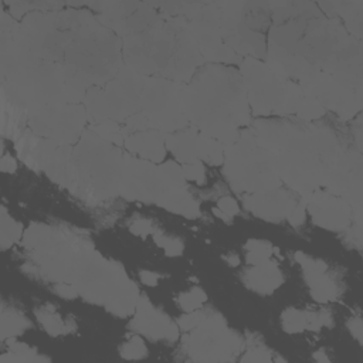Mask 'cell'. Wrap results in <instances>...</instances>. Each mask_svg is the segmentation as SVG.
Here are the masks:
<instances>
[{
  "mask_svg": "<svg viewBox=\"0 0 363 363\" xmlns=\"http://www.w3.org/2000/svg\"><path fill=\"white\" fill-rule=\"evenodd\" d=\"M272 26L267 64L298 84L322 71L340 85L362 92V45L337 17H326L311 1L268 3Z\"/></svg>",
  "mask_w": 363,
  "mask_h": 363,
  "instance_id": "obj_1",
  "label": "cell"
},
{
  "mask_svg": "<svg viewBox=\"0 0 363 363\" xmlns=\"http://www.w3.org/2000/svg\"><path fill=\"white\" fill-rule=\"evenodd\" d=\"M251 129L259 146L272 155L279 180L301 197L323 186L326 169L343 150L333 132L325 126L261 119Z\"/></svg>",
  "mask_w": 363,
  "mask_h": 363,
  "instance_id": "obj_2",
  "label": "cell"
},
{
  "mask_svg": "<svg viewBox=\"0 0 363 363\" xmlns=\"http://www.w3.org/2000/svg\"><path fill=\"white\" fill-rule=\"evenodd\" d=\"M183 105L191 126L225 146L238 139L240 128L251 123L244 81L228 65L204 62L183 84Z\"/></svg>",
  "mask_w": 363,
  "mask_h": 363,
  "instance_id": "obj_3",
  "label": "cell"
},
{
  "mask_svg": "<svg viewBox=\"0 0 363 363\" xmlns=\"http://www.w3.org/2000/svg\"><path fill=\"white\" fill-rule=\"evenodd\" d=\"M121 40L125 65L145 77L186 84L206 62L183 16L160 13L145 30Z\"/></svg>",
  "mask_w": 363,
  "mask_h": 363,
  "instance_id": "obj_4",
  "label": "cell"
},
{
  "mask_svg": "<svg viewBox=\"0 0 363 363\" xmlns=\"http://www.w3.org/2000/svg\"><path fill=\"white\" fill-rule=\"evenodd\" d=\"M58 16L67 30L62 62L88 88L104 86L125 65L122 40L86 10H60Z\"/></svg>",
  "mask_w": 363,
  "mask_h": 363,
  "instance_id": "obj_5",
  "label": "cell"
},
{
  "mask_svg": "<svg viewBox=\"0 0 363 363\" xmlns=\"http://www.w3.org/2000/svg\"><path fill=\"white\" fill-rule=\"evenodd\" d=\"M238 71L252 115H295L302 121L325 115L322 105L301 84L278 75L267 62L247 57L241 60Z\"/></svg>",
  "mask_w": 363,
  "mask_h": 363,
  "instance_id": "obj_6",
  "label": "cell"
},
{
  "mask_svg": "<svg viewBox=\"0 0 363 363\" xmlns=\"http://www.w3.org/2000/svg\"><path fill=\"white\" fill-rule=\"evenodd\" d=\"M123 155L94 130L85 129L71 152L69 190L89 206L119 194Z\"/></svg>",
  "mask_w": 363,
  "mask_h": 363,
  "instance_id": "obj_7",
  "label": "cell"
},
{
  "mask_svg": "<svg viewBox=\"0 0 363 363\" xmlns=\"http://www.w3.org/2000/svg\"><path fill=\"white\" fill-rule=\"evenodd\" d=\"M224 176L233 190L255 193L281 186L272 155L259 146L251 128L240 132L238 139L225 146Z\"/></svg>",
  "mask_w": 363,
  "mask_h": 363,
  "instance_id": "obj_8",
  "label": "cell"
},
{
  "mask_svg": "<svg viewBox=\"0 0 363 363\" xmlns=\"http://www.w3.org/2000/svg\"><path fill=\"white\" fill-rule=\"evenodd\" d=\"M139 113L146 118L150 129H157L163 133L187 128L183 84L160 77H146Z\"/></svg>",
  "mask_w": 363,
  "mask_h": 363,
  "instance_id": "obj_9",
  "label": "cell"
},
{
  "mask_svg": "<svg viewBox=\"0 0 363 363\" xmlns=\"http://www.w3.org/2000/svg\"><path fill=\"white\" fill-rule=\"evenodd\" d=\"M183 337L182 347L194 362H230L244 347L242 337L220 315L206 316Z\"/></svg>",
  "mask_w": 363,
  "mask_h": 363,
  "instance_id": "obj_10",
  "label": "cell"
},
{
  "mask_svg": "<svg viewBox=\"0 0 363 363\" xmlns=\"http://www.w3.org/2000/svg\"><path fill=\"white\" fill-rule=\"evenodd\" d=\"M86 121V111L81 104L45 106L28 112V128L38 136L52 139L60 145L77 143Z\"/></svg>",
  "mask_w": 363,
  "mask_h": 363,
  "instance_id": "obj_11",
  "label": "cell"
},
{
  "mask_svg": "<svg viewBox=\"0 0 363 363\" xmlns=\"http://www.w3.org/2000/svg\"><path fill=\"white\" fill-rule=\"evenodd\" d=\"M170 187L166 184L159 164L123 155L119 194L128 200L157 204Z\"/></svg>",
  "mask_w": 363,
  "mask_h": 363,
  "instance_id": "obj_12",
  "label": "cell"
},
{
  "mask_svg": "<svg viewBox=\"0 0 363 363\" xmlns=\"http://www.w3.org/2000/svg\"><path fill=\"white\" fill-rule=\"evenodd\" d=\"M323 186L326 191L343 199L353 210L357 225L362 224V157L359 152L342 150L326 169Z\"/></svg>",
  "mask_w": 363,
  "mask_h": 363,
  "instance_id": "obj_13",
  "label": "cell"
},
{
  "mask_svg": "<svg viewBox=\"0 0 363 363\" xmlns=\"http://www.w3.org/2000/svg\"><path fill=\"white\" fill-rule=\"evenodd\" d=\"M146 77L123 65L102 89L112 121L125 122L140 109V99Z\"/></svg>",
  "mask_w": 363,
  "mask_h": 363,
  "instance_id": "obj_14",
  "label": "cell"
},
{
  "mask_svg": "<svg viewBox=\"0 0 363 363\" xmlns=\"http://www.w3.org/2000/svg\"><path fill=\"white\" fill-rule=\"evenodd\" d=\"M308 94H311L326 111H333L340 119H352L362 109V92L352 91L328 74L318 71L306 82L302 84Z\"/></svg>",
  "mask_w": 363,
  "mask_h": 363,
  "instance_id": "obj_15",
  "label": "cell"
},
{
  "mask_svg": "<svg viewBox=\"0 0 363 363\" xmlns=\"http://www.w3.org/2000/svg\"><path fill=\"white\" fill-rule=\"evenodd\" d=\"M303 200L313 224L318 227L329 231H343L350 227L353 210L343 199L319 189Z\"/></svg>",
  "mask_w": 363,
  "mask_h": 363,
  "instance_id": "obj_16",
  "label": "cell"
},
{
  "mask_svg": "<svg viewBox=\"0 0 363 363\" xmlns=\"http://www.w3.org/2000/svg\"><path fill=\"white\" fill-rule=\"evenodd\" d=\"M298 203L292 190L279 187L255 191L242 197L244 207L258 218L267 221L286 220Z\"/></svg>",
  "mask_w": 363,
  "mask_h": 363,
  "instance_id": "obj_17",
  "label": "cell"
},
{
  "mask_svg": "<svg viewBox=\"0 0 363 363\" xmlns=\"http://www.w3.org/2000/svg\"><path fill=\"white\" fill-rule=\"evenodd\" d=\"M130 329L152 340H176L179 328L160 311H157L146 296H139Z\"/></svg>",
  "mask_w": 363,
  "mask_h": 363,
  "instance_id": "obj_18",
  "label": "cell"
},
{
  "mask_svg": "<svg viewBox=\"0 0 363 363\" xmlns=\"http://www.w3.org/2000/svg\"><path fill=\"white\" fill-rule=\"evenodd\" d=\"M295 259L303 269L311 295L318 302H329L337 296V285L328 275V265L320 259H313L302 252L295 254Z\"/></svg>",
  "mask_w": 363,
  "mask_h": 363,
  "instance_id": "obj_19",
  "label": "cell"
},
{
  "mask_svg": "<svg viewBox=\"0 0 363 363\" xmlns=\"http://www.w3.org/2000/svg\"><path fill=\"white\" fill-rule=\"evenodd\" d=\"M58 146H60L58 142L38 136L31 129H27L16 140V149H17L18 157L35 172L44 170L47 162L54 155Z\"/></svg>",
  "mask_w": 363,
  "mask_h": 363,
  "instance_id": "obj_20",
  "label": "cell"
},
{
  "mask_svg": "<svg viewBox=\"0 0 363 363\" xmlns=\"http://www.w3.org/2000/svg\"><path fill=\"white\" fill-rule=\"evenodd\" d=\"M166 133L157 129H146V130H136L129 132L125 138L123 146L136 155V157L162 163L166 157V143H164Z\"/></svg>",
  "mask_w": 363,
  "mask_h": 363,
  "instance_id": "obj_21",
  "label": "cell"
},
{
  "mask_svg": "<svg viewBox=\"0 0 363 363\" xmlns=\"http://www.w3.org/2000/svg\"><path fill=\"white\" fill-rule=\"evenodd\" d=\"M242 281L250 289L261 295H269L281 286L284 277L278 265L272 261H268L265 264L252 265V268L247 269L242 275Z\"/></svg>",
  "mask_w": 363,
  "mask_h": 363,
  "instance_id": "obj_22",
  "label": "cell"
},
{
  "mask_svg": "<svg viewBox=\"0 0 363 363\" xmlns=\"http://www.w3.org/2000/svg\"><path fill=\"white\" fill-rule=\"evenodd\" d=\"M197 135H199V130L194 126H187L177 132L166 133L164 136L166 149H169L173 157L182 164L197 162L199 160L197 149H196Z\"/></svg>",
  "mask_w": 363,
  "mask_h": 363,
  "instance_id": "obj_23",
  "label": "cell"
},
{
  "mask_svg": "<svg viewBox=\"0 0 363 363\" xmlns=\"http://www.w3.org/2000/svg\"><path fill=\"white\" fill-rule=\"evenodd\" d=\"M157 206H160L172 213L187 217V218H197L200 216L199 203L187 193V190L184 187L169 189L162 196Z\"/></svg>",
  "mask_w": 363,
  "mask_h": 363,
  "instance_id": "obj_24",
  "label": "cell"
},
{
  "mask_svg": "<svg viewBox=\"0 0 363 363\" xmlns=\"http://www.w3.org/2000/svg\"><path fill=\"white\" fill-rule=\"evenodd\" d=\"M71 152H72V147L69 145H60L43 170L54 183L61 184L67 189L69 187V183H71V170H69Z\"/></svg>",
  "mask_w": 363,
  "mask_h": 363,
  "instance_id": "obj_25",
  "label": "cell"
},
{
  "mask_svg": "<svg viewBox=\"0 0 363 363\" xmlns=\"http://www.w3.org/2000/svg\"><path fill=\"white\" fill-rule=\"evenodd\" d=\"M333 9V16L343 20V26L347 33L356 40L362 38V1H330Z\"/></svg>",
  "mask_w": 363,
  "mask_h": 363,
  "instance_id": "obj_26",
  "label": "cell"
},
{
  "mask_svg": "<svg viewBox=\"0 0 363 363\" xmlns=\"http://www.w3.org/2000/svg\"><path fill=\"white\" fill-rule=\"evenodd\" d=\"M196 149H197V157L200 162L208 163L211 166L223 164L225 145H223L217 139L206 136L199 132L197 140H196Z\"/></svg>",
  "mask_w": 363,
  "mask_h": 363,
  "instance_id": "obj_27",
  "label": "cell"
},
{
  "mask_svg": "<svg viewBox=\"0 0 363 363\" xmlns=\"http://www.w3.org/2000/svg\"><path fill=\"white\" fill-rule=\"evenodd\" d=\"M30 326L28 319L13 308H1V340L21 335Z\"/></svg>",
  "mask_w": 363,
  "mask_h": 363,
  "instance_id": "obj_28",
  "label": "cell"
},
{
  "mask_svg": "<svg viewBox=\"0 0 363 363\" xmlns=\"http://www.w3.org/2000/svg\"><path fill=\"white\" fill-rule=\"evenodd\" d=\"M89 129L94 130L99 138H102L104 140H106L115 146H122L125 143V138L129 133V130L125 126L122 128L119 125V122L112 121V119L104 121L96 125H91Z\"/></svg>",
  "mask_w": 363,
  "mask_h": 363,
  "instance_id": "obj_29",
  "label": "cell"
},
{
  "mask_svg": "<svg viewBox=\"0 0 363 363\" xmlns=\"http://www.w3.org/2000/svg\"><path fill=\"white\" fill-rule=\"evenodd\" d=\"M35 316L37 320L40 322V325L44 328V330L47 333H50L51 336H58L62 333H67L68 325L61 319V316L58 313L54 312V309L48 308V306H43L35 309Z\"/></svg>",
  "mask_w": 363,
  "mask_h": 363,
  "instance_id": "obj_30",
  "label": "cell"
},
{
  "mask_svg": "<svg viewBox=\"0 0 363 363\" xmlns=\"http://www.w3.org/2000/svg\"><path fill=\"white\" fill-rule=\"evenodd\" d=\"M23 227L20 223L13 220L4 207H1V220H0V241L1 248L7 250L14 241H18L23 237Z\"/></svg>",
  "mask_w": 363,
  "mask_h": 363,
  "instance_id": "obj_31",
  "label": "cell"
},
{
  "mask_svg": "<svg viewBox=\"0 0 363 363\" xmlns=\"http://www.w3.org/2000/svg\"><path fill=\"white\" fill-rule=\"evenodd\" d=\"M1 362H45L47 357L20 342H11L9 352L1 354Z\"/></svg>",
  "mask_w": 363,
  "mask_h": 363,
  "instance_id": "obj_32",
  "label": "cell"
},
{
  "mask_svg": "<svg viewBox=\"0 0 363 363\" xmlns=\"http://www.w3.org/2000/svg\"><path fill=\"white\" fill-rule=\"evenodd\" d=\"M245 248L248 251L247 259L251 265H259L271 261L272 251H274L271 244L261 240H250L245 244Z\"/></svg>",
  "mask_w": 363,
  "mask_h": 363,
  "instance_id": "obj_33",
  "label": "cell"
},
{
  "mask_svg": "<svg viewBox=\"0 0 363 363\" xmlns=\"http://www.w3.org/2000/svg\"><path fill=\"white\" fill-rule=\"evenodd\" d=\"M282 328L288 333H299L306 329V312L295 308H288L284 311L282 316Z\"/></svg>",
  "mask_w": 363,
  "mask_h": 363,
  "instance_id": "obj_34",
  "label": "cell"
},
{
  "mask_svg": "<svg viewBox=\"0 0 363 363\" xmlns=\"http://www.w3.org/2000/svg\"><path fill=\"white\" fill-rule=\"evenodd\" d=\"M159 169H160V173H162L166 184L170 189L184 187L186 179L183 176V170H182V166H179L176 162H173V160L162 162V163H159Z\"/></svg>",
  "mask_w": 363,
  "mask_h": 363,
  "instance_id": "obj_35",
  "label": "cell"
},
{
  "mask_svg": "<svg viewBox=\"0 0 363 363\" xmlns=\"http://www.w3.org/2000/svg\"><path fill=\"white\" fill-rule=\"evenodd\" d=\"M177 302L183 311L193 312V311L200 309L201 305L206 302V294L201 288L196 286L187 292L180 294L177 298Z\"/></svg>",
  "mask_w": 363,
  "mask_h": 363,
  "instance_id": "obj_36",
  "label": "cell"
},
{
  "mask_svg": "<svg viewBox=\"0 0 363 363\" xmlns=\"http://www.w3.org/2000/svg\"><path fill=\"white\" fill-rule=\"evenodd\" d=\"M147 354V349L142 337L132 336L128 342H125L121 347V356L128 360H136L142 359Z\"/></svg>",
  "mask_w": 363,
  "mask_h": 363,
  "instance_id": "obj_37",
  "label": "cell"
},
{
  "mask_svg": "<svg viewBox=\"0 0 363 363\" xmlns=\"http://www.w3.org/2000/svg\"><path fill=\"white\" fill-rule=\"evenodd\" d=\"M153 240L170 257H176V255H180L183 252V242L180 240H177V238L164 235L160 230H155L153 231Z\"/></svg>",
  "mask_w": 363,
  "mask_h": 363,
  "instance_id": "obj_38",
  "label": "cell"
},
{
  "mask_svg": "<svg viewBox=\"0 0 363 363\" xmlns=\"http://www.w3.org/2000/svg\"><path fill=\"white\" fill-rule=\"evenodd\" d=\"M183 176L186 180H193L197 184H204L206 183V172L200 160L189 163V164H182Z\"/></svg>",
  "mask_w": 363,
  "mask_h": 363,
  "instance_id": "obj_39",
  "label": "cell"
},
{
  "mask_svg": "<svg viewBox=\"0 0 363 363\" xmlns=\"http://www.w3.org/2000/svg\"><path fill=\"white\" fill-rule=\"evenodd\" d=\"M272 356L261 343H252L241 357V362H271Z\"/></svg>",
  "mask_w": 363,
  "mask_h": 363,
  "instance_id": "obj_40",
  "label": "cell"
},
{
  "mask_svg": "<svg viewBox=\"0 0 363 363\" xmlns=\"http://www.w3.org/2000/svg\"><path fill=\"white\" fill-rule=\"evenodd\" d=\"M206 316H207V315H206L204 312H201V311L187 312L186 316H182V318L179 319V328H180L182 330L189 332V330H191L193 328H196Z\"/></svg>",
  "mask_w": 363,
  "mask_h": 363,
  "instance_id": "obj_41",
  "label": "cell"
},
{
  "mask_svg": "<svg viewBox=\"0 0 363 363\" xmlns=\"http://www.w3.org/2000/svg\"><path fill=\"white\" fill-rule=\"evenodd\" d=\"M305 216H306V203L303 200V197L301 199V201H298L295 204V207L292 208L291 214L288 216V221L294 225V227H298L301 225L303 221H305Z\"/></svg>",
  "mask_w": 363,
  "mask_h": 363,
  "instance_id": "obj_42",
  "label": "cell"
},
{
  "mask_svg": "<svg viewBox=\"0 0 363 363\" xmlns=\"http://www.w3.org/2000/svg\"><path fill=\"white\" fill-rule=\"evenodd\" d=\"M130 231L136 235H147V234H153V231L156 230L152 224V221L146 220V218H138L130 224Z\"/></svg>",
  "mask_w": 363,
  "mask_h": 363,
  "instance_id": "obj_43",
  "label": "cell"
},
{
  "mask_svg": "<svg viewBox=\"0 0 363 363\" xmlns=\"http://www.w3.org/2000/svg\"><path fill=\"white\" fill-rule=\"evenodd\" d=\"M217 208L221 210L228 217H233L240 211L238 203L233 197H228V196H224L217 201Z\"/></svg>",
  "mask_w": 363,
  "mask_h": 363,
  "instance_id": "obj_44",
  "label": "cell"
},
{
  "mask_svg": "<svg viewBox=\"0 0 363 363\" xmlns=\"http://www.w3.org/2000/svg\"><path fill=\"white\" fill-rule=\"evenodd\" d=\"M54 291L61 298H67V299H74V298H77L79 295L77 288L72 284H68V282H57L54 285Z\"/></svg>",
  "mask_w": 363,
  "mask_h": 363,
  "instance_id": "obj_45",
  "label": "cell"
},
{
  "mask_svg": "<svg viewBox=\"0 0 363 363\" xmlns=\"http://www.w3.org/2000/svg\"><path fill=\"white\" fill-rule=\"evenodd\" d=\"M139 278L140 281L145 284V285H149V286H155L157 284V279H159V275L152 272V271H140L139 272Z\"/></svg>",
  "mask_w": 363,
  "mask_h": 363,
  "instance_id": "obj_46",
  "label": "cell"
},
{
  "mask_svg": "<svg viewBox=\"0 0 363 363\" xmlns=\"http://www.w3.org/2000/svg\"><path fill=\"white\" fill-rule=\"evenodd\" d=\"M349 328H350L352 335L362 343V333H363V329H362V320H360V318H352V320H350V323H349Z\"/></svg>",
  "mask_w": 363,
  "mask_h": 363,
  "instance_id": "obj_47",
  "label": "cell"
},
{
  "mask_svg": "<svg viewBox=\"0 0 363 363\" xmlns=\"http://www.w3.org/2000/svg\"><path fill=\"white\" fill-rule=\"evenodd\" d=\"M0 167H1L3 172L13 173V172L17 169V164H16V160H14L11 156L4 155V156L1 157V164H0Z\"/></svg>",
  "mask_w": 363,
  "mask_h": 363,
  "instance_id": "obj_48",
  "label": "cell"
},
{
  "mask_svg": "<svg viewBox=\"0 0 363 363\" xmlns=\"http://www.w3.org/2000/svg\"><path fill=\"white\" fill-rule=\"evenodd\" d=\"M225 259H227V262H228L230 265H233V267L238 265V262H240L238 255H227V257H225Z\"/></svg>",
  "mask_w": 363,
  "mask_h": 363,
  "instance_id": "obj_49",
  "label": "cell"
},
{
  "mask_svg": "<svg viewBox=\"0 0 363 363\" xmlns=\"http://www.w3.org/2000/svg\"><path fill=\"white\" fill-rule=\"evenodd\" d=\"M315 359H316L318 362H325V363L329 362V359L325 356V352H322V350L318 352V353H315Z\"/></svg>",
  "mask_w": 363,
  "mask_h": 363,
  "instance_id": "obj_50",
  "label": "cell"
}]
</instances>
